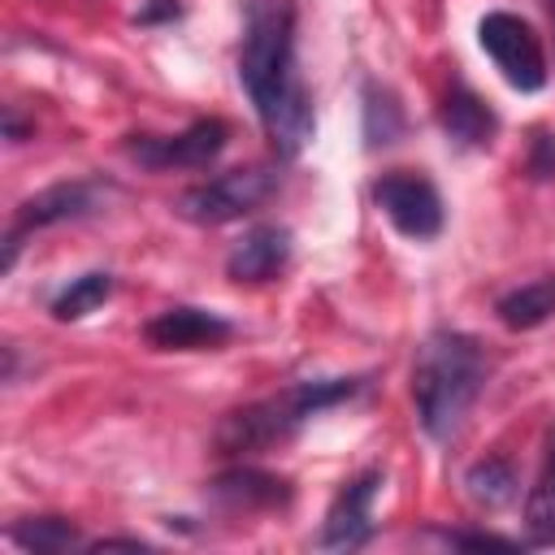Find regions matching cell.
Instances as JSON below:
<instances>
[{"instance_id":"cell-1","label":"cell","mask_w":555,"mask_h":555,"mask_svg":"<svg viewBox=\"0 0 555 555\" xmlns=\"http://www.w3.org/2000/svg\"><path fill=\"white\" fill-rule=\"evenodd\" d=\"M238 82L256 104L273 147L295 156L312 139V100L295 69V9L291 0H256L247 9Z\"/></svg>"},{"instance_id":"cell-2","label":"cell","mask_w":555,"mask_h":555,"mask_svg":"<svg viewBox=\"0 0 555 555\" xmlns=\"http://www.w3.org/2000/svg\"><path fill=\"white\" fill-rule=\"evenodd\" d=\"M481 386H486V356L477 338L460 330H434L421 343L412 364V403H416L421 429L434 442H447L460 434Z\"/></svg>"},{"instance_id":"cell-3","label":"cell","mask_w":555,"mask_h":555,"mask_svg":"<svg viewBox=\"0 0 555 555\" xmlns=\"http://www.w3.org/2000/svg\"><path fill=\"white\" fill-rule=\"evenodd\" d=\"M364 390V377H317V382H295L269 399H256L247 408H234L221 416L212 442L221 455H251L264 447L286 442L295 429H304L317 412L347 403Z\"/></svg>"},{"instance_id":"cell-4","label":"cell","mask_w":555,"mask_h":555,"mask_svg":"<svg viewBox=\"0 0 555 555\" xmlns=\"http://www.w3.org/2000/svg\"><path fill=\"white\" fill-rule=\"evenodd\" d=\"M273 186H278V173L269 165L230 169V173L186 186L178 195V217H186L195 225H225V221H238L251 208H260L273 195Z\"/></svg>"},{"instance_id":"cell-5","label":"cell","mask_w":555,"mask_h":555,"mask_svg":"<svg viewBox=\"0 0 555 555\" xmlns=\"http://www.w3.org/2000/svg\"><path fill=\"white\" fill-rule=\"evenodd\" d=\"M477 43L494 61L507 87L516 91H542L546 87V52L533 35V26L507 9H494L477 22Z\"/></svg>"},{"instance_id":"cell-6","label":"cell","mask_w":555,"mask_h":555,"mask_svg":"<svg viewBox=\"0 0 555 555\" xmlns=\"http://www.w3.org/2000/svg\"><path fill=\"white\" fill-rule=\"evenodd\" d=\"M373 204L386 212V221L403 234V238H438L447 212H442V195L425 173L412 169H390L373 182Z\"/></svg>"},{"instance_id":"cell-7","label":"cell","mask_w":555,"mask_h":555,"mask_svg":"<svg viewBox=\"0 0 555 555\" xmlns=\"http://www.w3.org/2000/svg\"><path fill=\"white\" fill-rule=\"evenodd\" d=\"M230 126L221 117H199L178 134H130L126 156L143 169H204L225 152Z\"/></svg>"},{"instance_id":"cell-8","label":"cell","mask_w":555,"mask_h":555,"mask_svg":"<svg viewBox=\"0 0 555 555\" xmlns=\"http://www.w3.org/2000/svg\"><path fill=\"white\" fill-rule=\"evenodd\" d=\"M95 208V186L91 182H56V186H43L39 195L22 199L9 234H4V260H0V273L13 269L17 260V247H22V234L30 230H43V225H56V221H69V217H82Z\"/></svg>"},{"instance_id":"cell-9","label":"cell","mask_w":555,"mask_h":555,"mask_svg":"<svg viewBox=\"0 0 555 555\" xmlns=\"http://www.w3.org/2000/svg\"><path fill=\"white\" fill-rule=\"evenodd\" d=\"M382 490V473L377 468H364L356 473L330 503L325 512V525H321V546L325 551H356L373 538V499Z\"/></svg>"},{"instance_id":"cell-10","label":"cell","mask_w":555,"mask_h":555,"mask_svg":"<svg viewBox=\"0 0 555 555\" xmlns=\"http://www.w3.org/2000/svg\"><path fill=\"white\" fill-rule=\"evenodd\" d=\"M230 334H234V325L221 312L191 308V304L165 308L143 325V338L156 351H204V347H221Z\"/></svg>"},{"instance_id":"cell-11","label":"cell","mask_w":555,"mask_h":555,"mask_svg":"<svg viewBox=\"0 0 555 555\" xmlns=\"http://www.w3.org/2000/svg\"><path fill=\"white\" fill-rule=\"evenodd\" d=\"M291 260V230L286 225H251L225 256L230 282H269Z\"/></svg>"},{"instance_id":"cell-12","label":"cell","mask_w":555,"mask_h":555,"mask_svg":"<svg viewBox=\"0 0 555 555\" xmlns=\"http://www.w3.org/2000/svg\"><path fill=\"white\" fill-rule=\"evenodd\" d=\"M208 499L230 507V512H269V507H286L291 503V481L264 468H230L221 477L208 481Z\"/></svg>"},{"instance_id":"cell-13","label":"cell","mask_w":555,"mask_h":555,"mask_svg":"<svg viewBox=\"0 0 555 555\" xmlns=\"http://www.w3.org/2000/svg\"><path fill=\"white\" fill-rule=\"evenodd\" d=\"M438 121H442L447 139L460 143V147H486L494 139V130H499L494 108L464 78H451V87L442 95V108H438Z\"/></svg>"},{"instance_id":"cell-14","label":"cell","mask_w":555,"mask_h":555,"mask_svg":"<svg viewBox=\"0 0 555 555\" xmlns=\"http://www.w3.org/2000/svg\"><path fill=\"white\" fill-rule=\"evenodd\" d=\"M494 312H499V321H503L507 330H538L542 321L555 317V273H551V278H538V282H525V286H516V291H507V295H499Z\"/></svg>"},{"instance_id":"cell-15","label":"cell","mask_w":555,"mask_h":555,"mask_svg":"<svg viewBox=\"0 0 555 555\" xmlns=\"http://www.w3.org/2000/svg\"><path fill=\"white\" fill-rule=\"evenodd\" d=\"M464 490H468V499L477 503V507H507L512 499H516V490H520V477H516V468L507 464V460H499V455H490V460H477L468 473H464Z\"/></svg>"},{"instance_id":"cell-16","label":"cell","mask_w":555,"mask_h":555,"mask_svg":"<svg viewBox=\"0 0 555 555\" xmlns=\"http://www.w3.org/2000/svg\"><path fill=\"white\" fill-rule=\"evenodd\" d=\"M108 295H113V273H104V269L78 273V278H69V286L52 299V317H56V321H82V317L95 312Z\"/></svg>"},{"instance_id":"cell-17","label":"cell","mask_w":555,"mask_h":555,"mask_svg":"<svg viewBox=\"0 0 555 555\" xmlns=\"http://www.w3.org/2000/svg\"><path fill=\"white\" fill-rule=\"evenodd\" d=\"M403 134V108L395 91L364 82V147H386Z\"/></svg>"},{"instance_id":"cell-18","label":"cell","mask_w":555,"mask_h":555,"mask_svg":"<svg viewBox=\"0 0 555 555\" xmlns=\"http://www.w3.org/2000/svg\"><path fill=\"white\" fill-rule=\"evenodd\" d=\"M9 538L17 546H26V551H69V546H78V529L65 516H30V520H17L9 529Z\"/></svg>"},{"instance_id":"cell-19","label":"cell","mask_w":555,"mask_h":555,"mask_svg":"<svg viewBox=\"0 0 555 555\" xmlns=\"http://www.w3.org/2000/svg\"><path fill=\"white\" fill-rule=\"evenodd\" d=\"M525 529L529 546H555V464L542 468L538 486L525 499Z\"/></svg>"},{"instance_id":"cell-20","label":"cell","mask_w":555,"mask_h":555,"mask_svg":"<svg viewBox=\"0 0 555 555\" xmlns=\"http://www.w3.org/2000/svg\"><path fill=\"white\" fill-rule=\"evenodd\" d=\"M438 542L455 546V551H520L516 538L503 533H486V529H434Z\"/></svg>"},{"instance_id":"cell-21","label":"cell","mask_w":555,"mask_h":555,"mask_svg":"<svg viewBox=\"0 0 555 555\" xmlns=\"http://www.w3.org/2000/svg\"><path fill=\"white\" fill-rule=\"evenodd\" d=\"M529 173L542 182L555 173V134L551 130H538L533 143H529Z\"/></svg>"},{"instance_id":"cell-22","label":"cell","mask_w":555,"mask_h":555,"mask_svg":"<svg viewBox=\"0 0 555 555\" xmlns=\"http://www.w3.org/2000/svg\"><path fill=\"white\" fill-rule=\"evenodd\" d=\"M156 17H178V4L173 0H152V9L139 13V22H156Z\"/></svg>"},{"instance_id":"cell-23","label":"cell","mask_w":555,"mask_h":555,"mask_svg":"<svg viewBox=\"0 0 555 555\" xmlns=\"http://www.w3.org/2000/svg\"><path fill=\"white\" fill-rule=\"evenodd\" d=\"M104 546H134V551H143L147 542L143 538H100V542H91V551H104Z\"/></svg>"},{"instance_id":"cell-24","label":"cell","mask_w":555,"mask_h":555,"mask_svg":"<svg viewBox=\"0 0 555 555\" xmlns=\"http://www.w3.org/2000/svg\"><path fill=\"white\" fill-rule=\"evenodd\" d=\"M4 134H9V143H22V121H17V113H4Z\"/></svg>"},{"instance_id":"cell-25","label":"cell","mask_w":555,"mask_h":555,"mask_svg":"<svg viewBox=\"0 0 555 555\" xmlns=\"http://www.w3.org/2000/svg\"><path fill=\"white\" fill-rule=\"evenodd\" d=\"M546 464H555V434H551V451H546Z\"/></svg>"},{"instance_id":"cell-26","label":"cell","mask_w":555,"mask_h":555,"mask_svg":"<svg viewBox=\"0 0 555 555\" xmlns=\"http://www.w3.org/2000/svg\"><path fill=\"white\" fill-rule=\"evenodd\" d=\"M546 9H551V17H555V0H546Z\"/></svg>"}]
</instances>
